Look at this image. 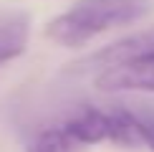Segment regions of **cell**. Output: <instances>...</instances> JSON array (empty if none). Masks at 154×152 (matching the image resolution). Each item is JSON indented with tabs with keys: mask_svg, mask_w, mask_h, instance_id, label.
I'll use <instances>...</instances> for the list:
<instances>
[{
	"mask_svg": "<svg viewBox=\"0 0 154 152\" xmlns=\"http://www.w3.org/2000/svg\"><path fill=\"white\" fill-rule=\"evenodd\" d=\"M152 0H79L46 23V38L66 48H81L96 36L152 15Z\"/></svg>",
	"mask_w": 154,
	"mask_h": 152,
	"instance_id": "cell-1",
	"label": "cell"
},
{
	"mask_svg": "<svg viewBox=\"0 0 154 152\" xmlns=\"http://www.w3.org/2000/svg\"><path fill=\"white\" fill-rule=\"evenodd\" d=\"M94 86L99 91H149L154 94V51L124 63L96 71Z\"/></svg>",
	"mask_w": 154,
	"mask_h": 152,
	"instance_id": "cell-2",
	"label": "cell"
},
{
	"mask_svg": "<svg viewBox=\"0 0 154 152\" xmlns=\"http://www.w3.org/2000/svg\"><path fill=\"white\" fill-rule=\"evenodd\" d=\"M63 129L68 132V137L73 142H81V144L109 142V135H111V114L99 109V106L83 104L63 122Z\"/></svg>",
	"mask_w": 154,
	"mask_h": 152,
	"instance_id": "cell-3",
	"label": "cell"
},
{
	"mask_svg": "<svg viewBox=\"0 0 154 152\" xmlns=\"http://www.w3.org/2000/svg\"><path fill=\"white\" fill-rule=\"evenodd\" d=\"M154 51V30H142V33H131L121 41H114L109 43L106 48H99L96 53H91L83 66L88 68H109V66H116V63H124L129 59H137V56H144V53H152Z\"/></svg>",
	"mask_w": 154,
	"mask_h": 152,
	"instance_id": "cell-4",
	"label": "cell"
},
{
	"mask_svg": "<svg viewBox=\"0 0 154 152\" xmlns=\"http://www.w3.org/2000/svg\"><path fill=\"white\" fill-rule=\"evenodd\" d=\"M28 33H30V25L25 15H10L0 21V66L18 59L25 51Z\"/></svg>",
	"mask_w": 154,
	"mask_h": 152,
	"instance_id": "cell-5",
	"label": "cell"
},
{
	"mask_svg": "<svg viewBox=\"0 0 154 152\" xmlns=\"http://www.w3.org/2000/svg\"><path fill=\"white\" fill-rule=\"evenodd\" d=\"M111 135L109 142L119 144V147H142V132H139V122H137V112L129 109H111Z\"/></svg>",
	"mask_w": 154,
	"mask_h": 152,
	"instance_id": "cell-6",
	"label": "cell"
},
{
	"mask_svg": "<svg viewBox=\"0 0 154 152\" xmlns=\"http://www.w3.org/2000/svg\"><path fill=\"white\" fill-rule=\"evenodd\" d=\"M28 152H73V139L63 127H48L30 139Z\"/></svg>",
	"mask_w": 154,
	"mask_h": 152,
	"instance_id": "cell-7",
	"label": "cell"
},
{
	"mask_svg": "<svg viewBox=\"0 0 154 152\" xmlns=\"http://www.w3.org/2000/svg\"><path fill=\"white\" fill-rule=\"evenodd\" d=\"M137 122H139V132H142L144 147H149L154 152V114L142 112V114H137Z\"/></svg>",
	"mask_w": 154,
	"mask_h": 152,
	"instance_id": "cell-8",
	"label": "cell"
}]
</instances>
